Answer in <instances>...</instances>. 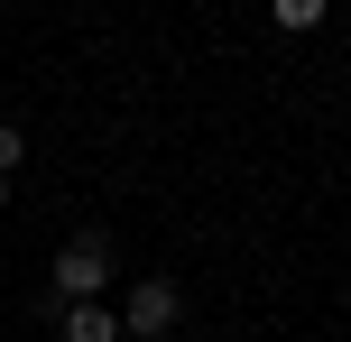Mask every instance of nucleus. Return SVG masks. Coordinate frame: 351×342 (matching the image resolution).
Instances as JSON below:
<instances>
[{
    "label": "nucleus",
    "mask_w": 351,
    "mask_h": 342,
    "mask_svg": "<svg viewBox=\"0 0 351 342\" xmlns=\"http://www.w3.org/2000/svg\"><path fill=\"white\" fill-rule=\"evenodd\" d=\"M102 287H111V241L102 232H74L65 250H56V296H65V306H93Z\"/></svg>",
    "instance_id": "nucleus-1"
},
{
    "label": "nucleus",
    "mask_w": 351,
    "mask_h": 342,
    "mask_svg": "<svg viewBox=\"0 0 351 342\" xmlns=\"http://www.w3.org/2000/svg\"><path fill=\"white\" fill-rule=\"evenodd\" d=\"M167 324H176V287H167V278H148V287H139V296H130V306H121V333L158 342Z\"/></svg>",
    "instance_id": "nucleus-2"
},
{
    "label": "nucleus",
    "mask_w": 351,
    "mask_h": 342,
    "mask_svg": "<svg viewBox=\"0 0 351 342\" xmlns=\"http://www.w3.org/2000/svg\"><path fill=\"white\" fill-rule=\"evenodd\" d=\"M65 342H121V315L111 306H65Z\"/></svg>",
    "instance_id": "nucleus-3"
},
{
    "label": "nucleus",
    "mask_w": 351,
    "mask_h": 342,
    "mask_svg": "<svg viewBox=\"0 0 351 342\" xmlns=\"http://www.w3.org/2000/svg\"><path fill=\"white\" fill-rule=\"evenodd\" d=\"M19 158H28V139H19V130H10V121H0V176H10V167H19Z\"/></svg>",
    "instance_id": "nucleus-4"
},
{
    "label": "nucleus",
    "mask_w": 351,
    "mask_h": 342,
    "mask_svg": "<svg viewBox=\"0 0 351 342\" xmlns=\"http://www.w3.org/2000/svg\"><path fill=\"white\" fill-rule=\"evenodd\" d=\"M0 204H10V176H0Z\"/></svg>",
    "instance_id": "nucleus-5"
}]
</instances>
